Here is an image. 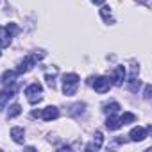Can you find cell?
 I'll return each instance as SVG.
<instances>
[{"instance_id":"obj_8","label":"cell","mask_w":152,"mask_h":152,"mask_svg":"<svg viewBox=\"0 0 152 152\" xmlns=\"http://www.w3.org/2000/svg\"><path fill=\"white\" fill-rule=\"evenodd\" d=\"M13 34L7 31V27H0V47H9Z\"/></svg>"},{"instance_id":"obj_5","label":"cell","mask_w":152,"mask_h":152,"mask_svg":"<svg viewBox=\"0 0 152 152\" xmlns=\"http://www.w3.org/2000/svg\"><path fill=\"white\" fill-rule=\"evenodd\" d=\"M111 81H113L115 86H122V83L125 81V68H124V66H116V68L113 70Z\"/></svg>"},{"instance_id":"obj_3","label":"cell","mask_w":152,"mask_h":152,"mask_svg":"<svg viewBox=\"0 0 152 152\" xmlns=\"http://www.w3.org/2000/svg\"><path fill=\"white\" fill-rule=\"evenodd\" d=\"M41 56H36V54H32V56H29V57H25V59H22L20 63H18V68H16V73H27L29 70H32V66L36 64V61L39 59Z\"/></svg>"},{"instance_id":"obj_13","label":"cell","mask_w":152,"mask_h":152,"mask_svg":"<svg viewBox=\"0 0 152 152\" xmlns=\"http://www.w3.org/2000/svg\"><path fill=\"white\" fill-rule=\"evenodd\" d=\"M13 90H4V91H0V109H2L4 106H6V102L13 97Z\"/></svg>"},{"instance_id":"obj_17","label":"cell","mask_w":152,"mask_h":152,"mask_svg":"<svg viewBox=\"0 0 152 152\" xmlns=\"http://www.w3.org/2000/svg\"><path fill=\"white\" fill-rule=\"evenodd\" d=\"M136 120V116L132 115V113H124L122 116H120V124L122 125H127V124H131V122H134Z\"/></svg>"},{"instance_id":"obj_4","label":"cell","mask_w":152,"mask_h":152,"mask_svg":"<svg viewBox=\"0 0 152 152\" xmlns=\"http://www.w3.org/2000/svg\"><path fill=\"white\" fill-rule=\"evenodd\" d=\"M91 84H93V90L97 93H106L111 88V79L109 77H97V79H93Z\"/></svg>"},{"instance_id":"obj_6","label":"cell","mask_w":152,"mask_h":152,"mask_svg":"<svg viewBox=\"0 0 152 152\" xmlns=\"http://www.w3.org/2000/svg\"><path fill=\"white\" fill-rule=\"evenodd\" d=\"M59 116V109L56 107V106H48V107H45L43 111H41V118L45 120V122H52V120H56Z\"/></svg>"},{"instance_id":"obj_12","label":"cell","mask_w":152,"mask_h":152,"mask_svg":"<svg viewBox=\"0 0 152 152\" xmlns=\"http://www.w3.org/2000/svg\"><path fill=\"white\" fill-rule=\"evenodd\" d=\"M102 140H104V138H102V132H100V131H97V132H95V140H93V143H91V145H88V147H86V150H99V148L102 147Z\"/></svg>"},{"instance_id":"obj_2","label":"cell","mask_w":152,"mask_h":152,"mask_svg":"<svg viewBox=\"0 0 152 152\" xmlns=\"http://www.w3.org/2000/svg\"><path fill=\"white\" fill-rule=\"evenodd\" d=\"M41 91H43L41 84H38V83H32V84H31V86H27V90H25L27 100H29L31 104H36V102H39V100H41Z\"/></svg>"},{"instance_id":"obj_19","label":"cell","mask_w":152,"mask_h":152,"mask_svg":"<svg viewBox=\"0 0 152 152\" xmlns=\"http://www.w3.org/2000/svg\"><path fill=\"white\" fill-rule=\"evenodd\" d=\"M143 97H145V99H150V84L145 86V93H143Z\"/></svg>"},{"instance_id":"obj_10","label":"cell","mask_w":152,"mask_h":152,"mask_svg":"<svg viewBox=\"0 0 152 152\" xmlns=\"http://www.w3.org/2000/svg\"><path fill=\"white\" fill-rule=\"evenodd\" d=\"M2 83H4L6 86L15 84V83H16V72H13V70H6L4 75H2Z\"/></svg>"},{"instance_id":"obj_1","label":"cell","mask_w":152,"mask_h":152,"mask_svg":"<svg viewBox=\"0 0 152 152\" xmlns=\"http://www.w3.org/2000/svg\"><path fill=\"white\" fill-rule=\"evenodd\" d=\"M77 86H79V75L77 73H66L63 77V93L66 97H70L77 91Z\"/></svg>"},{"instance_id":"obj_15","label":"cell","mask_w":152,"mask_h":152,"mask_svg":"<svg viewBox=\"0 0 152 152\" xmlns=\"http://www.w3.org/2000/svg\"><path fill=\"white\" fill-rule=\"evenodd\" d=\"M138 88H140V81H136V72L131 75V79H129V90L131 91H138Z\"/></svg>"},{"instance_id":"obj_11","label":"cell","mask_w":152,"mask_h":152,"mask_svg":"<svg viewBox=\"0 0 152 152\" xmlns=\"http://www.w3.org/2000/svg\"><path fill=\"white\" fill-rule=\"evenodd\" d=\"M23 136H25V131H23L22 127H13V129H11V138H13L16 143H23V140H25Z\"/></svg>"},{"instance_id":"obj_16","label":"cell","mask_w":152,"mask_h":152,"mask_svg":"<svg viewBox=\"0 0 152 152\" xmlns=\"http://www.w3.org/2000/svg\"><path fill=\"white\" fill-rule=\"evenodd\" d=\"M120 109V104L118 102H111V104H106L104 106V111L107 113V115H113V113H116Z\"/></svg>"},{"instance_id":"obj_18","label":"cell","mask_w":152,"mask_h":152,"mask_svg":"<svg viewBox=\"0 0 152 152\" xmlns=\"http://www.w3.org/2000/svg\"><path fill=\"white\" fill-rule=\"evenodd\" d=\"M100 15L104 16V20H106V22H109V18H111V11H109V7H107V6H104V7L100 9Z\"/></svg>"},{"instance_id":"obj_20","label":"cell","mask_w":152,"mask_h":152,"mask_svg":"<svg viewBox=\"0 0 152 152\" xmlns=\"http://www.w3.org/2000/svg\"><path fill=\"white\" fill-rule=\"evenodd\" d=\"M91 2H95V4H102L104 0H91Z\"/></svg>"},{"instance_id":"obj_7","label":"cell","mask_w":152,"mask_h":152,"mask_svg":"<svg viewBox=\"0 0 152 152\" xmlns=\"http://www.w3.org/2000/svg\"><path fill=\"white\" fill-rule=\"evenodd\" d=\"M147 131L148 129H145V127H134V129H131V132H129V136H131V140L132 141H141V140H145L147 138Z\"/></svg>"},{"instance_id":"obj_9","label":"cell","mask_w":152,"mask_h":152,"mask_svg":"<svg viewBox=\"0 0 152 152\" xmlns=\"http://www.w3.org/2000/svg\"><path fill=\"white\" fill-rule=\"evenodd\" d=\"M106 127H107L109 131H116V129H120V127H122L120 118H116V116H115V113H113V115H109V116H107V120H106Z\"/></svg>"},{"instance_id":"obj_14","label":"cell","mask_w":152,"mask_h":152,"mask_svg":"<svg viewBox=\"0 0 152 152\" xmlns=\"http://www.w3.org/2000/svg\"><path fill=\"white\" fill-rule=\"evenodd\" d=\"M20 113H22L20 104H13V106L9 107V111H7V118H15V116H18Z\"/></svg>"},{"instance_id":"obj_21","label":"cell","mask_w":152,"mask_h":152,"mask_svg":"<svg viewBox=\"0 0 152 152\" xmlns=\"http://www.w3.org/2000/svg\"><path fill=\"white\" fill-rule=\"evenodd\" d=\"M0 56H2V52H0Z\"/></svg>"}]
</instances>
